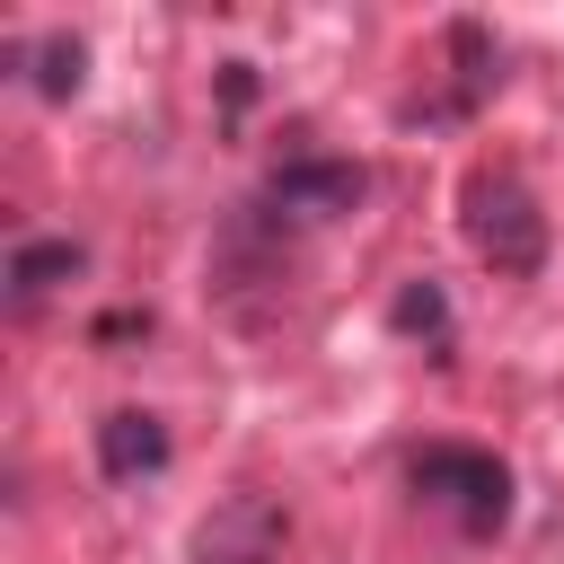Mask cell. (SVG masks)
<instances>
[{
    "label": "cell",
    "instance_id": "obj_1",
    "mask_svg": "<svg viewBox=\"0 0 564 564\" xmlns=\"http://www.w3.org/2000/svg\"><path fill=\"white\" fill-rule=\"evenodd\" d=\"M414 494L458 529V538H502L511 529V467L494 458V449H476V441H432V449H414Z\"/></svg>",
    "mask_w": 564,
    "mask_h": 564
},
{
    "label": "cell",
    "instance_id": "obj_2",
    "mask_svg": "<svg viewBox=\"0 0 564 564\" xmlns=\"http://www.w3.org/2000/svg\"><path fill=\"white\" fill-rule=\"evenodd\" d=\"M458 229H467V247L494 264V273H538L546 264V212H538V194L511 176V167H476L467 185H458Z\"/></svg>",
    "mask_w": 564,
    "mask_h": 564
},
{
    "label": "cell",
    "instance_id": "obj_3",
    "mask_svg": "<svg viewBox=\"0 0 564 564\" xmlns=\"http://www.w3.org/2000/svg\"><path fill=\"white\" fill-rule=\"evenodd\" d=\"M370 203V167L361 159H282L273 185H264V212L273 220H352Z\"/></svg>",
    "mask_w": 564,
    "mask_h": 564
},
{
    "label": "cell",
    "instance_id": "obj_4",
    "mask_svg": "<svg viewBox=\"0 0 564 564\" xmlns=\"http://www.w3.org/2000/svg\"><path fill=\"white\" fill-rule=\"evenodd\" d=\"M194 564H282V502L229 494L194 520Z\"/></svg>",
    "mask_w": 564,
    "mask_h": 564
},
{
    "label": "cell",
    "instance_id": "obj_5",
    "mask_svg": "<svg viewBox=\"0 0 564 564\" xmlns=\"http://www.w3.org/2000/svg\"><path fill=\"white\" fill-rule=\"evenodd\" d=\"M97 467H106L115 485L159 476V467H167V423H159L150 405H115V414L97 423Z\"/></svg>",
    "mask_w": 564,
    "mask_h": 564
},
{
    "label": "cell",
    "instance_id": "obj_6",
    "mask_svg": "<svg viewBox=\"0 0 564 564\" xmlns=\"http://www.w3.org/2000/svg\"><path fill=\"white\" fill-rule=\"evenodd\" d=\"M79 273H88V247H79V238H26V247L9 256V291H18V300H44V291L79 282Z\"/></svg>",
    "mask_w": 564,
    "mask_h": 564
},
{
    "label": "cell",
    "instance_id": "obj_7",
    "mask_svg": "<svg viewBox=\"0 0 564 564\" xmlns=\"http://www.w3.org/2000/svg\"><path fill=\"white\" fill-rule=\"evenodd\" d=\"M26 79H35V97H53V106H62V97H79V79H88V44H79V35H44Z\"/></svg>",
    "mask_w": 564,
    "mask_h": 564
},
{
    "label": "cell",
    "instance_id": "obj_8",
    "mask_svg": "<svg viewBox=\"0 0 564 564\" xmlns=\"http://www.w3.org/2000/svg\"><path fill=\"white\" fill-rule=\"evenodd\" d=\"M388 326H397V335H423V344H449V291H441V282H405V291L388 300Z\"/></svg>",
    "mask_w": 564,
    "mask_h": 564
},
{
    "label": "cell",
    "instance_id": "obj_9",
    "mask_svg": "<svg viewBox=\"0 0 564 564\" xmlns=\"http://www.w3.org/2000/svg\"><path fill=\"white\" fill-rule=\"evenodd\" d=\"M220 97H229V106H247V97H256V70H247V62H229V70H220Z\"/></svg>",
    "mask_w": 564,
    "mask_h": 564
}]
</instances>
